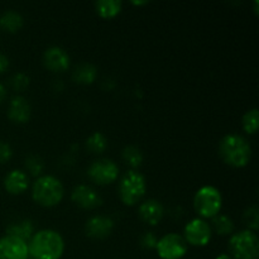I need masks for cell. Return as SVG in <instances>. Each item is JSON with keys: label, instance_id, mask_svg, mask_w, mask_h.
<instances>
[{"label": "cell", "instance_id": "4316f807", "mask_svg": "<svg viewBox=\"0 0 259 259\" xmlns=\"http://www.w3.org/2000/svg\"><path fill=\"white\" fill-rule=\"evenodd\" d=\"M10 86L15 91H24L29 86V77L23 72H18L10 78Z\"/></svg>", "mask_w": 259, "mask_h": 259}, {"label": "cell", "instance_id": "6da1fadb", "mask_svg": "<svg viewBox=\"0 0 259 259\" xmlns=\"http://www.w3.org/2000/svg\"><path fill=\"white\" fill-rule=\"evenodd\" d=\"M28 250L33 259H60L65 250V242L56 230H39L30 238Z\"/></svg>", "mask_w": 259, "mask_h": 259}, {"label": "cell", "instance_id": "3957f363", "mask_svg": "<svg viewBox=\"0 0 259 259\" xmlns=\"http://www.w3.org/2000/svg\"><path fill=\"white\" fill-rule=\"evenodd\" d=\"M65 195L62 182L53 176H40L32 187V197L38 205L52 207L60 204Z\"/></svg>", "mask_w": 259, "mask_h": 259}, {"label": "cell", "instance_id": "7c38bea8", "mask_svg": "<svg viewBox=\"0 0 259 259\" xmlns=\"http://www.w3.org/2000/svg\"><path fill=\"white\" fill-rule=\"evenodd\" d=\"M71 199L75 202L76 205H78L80 207L86 210H93L96 207L100 206L103 204V200H101L100 195L90 186H86V185H78L73 189L72 194H71Z\"/></svg>", "mask_w": 259, "mask_h": 259}, {"label": "cell", "instance_id": "52a82bcc", "mask_svg": "<svg viewBox=\"0 0 259 259\" xmlns=\"http://www.w3.org/2000/svg\"><path fill=\"white\" fill-rule=\"evenodd\" d=\"M88 176L93 182L98 185H109L116 181L119 176V167L111 159H96L90 164Z\"/></svg>", "mask_w": 259, "mask_h": 259}, {"label": "cell", "instance_id": "e0dca14e", "mask_svg": "<svg viewBox=\"0 0 259 259\" xmlns=\"http://www.w3.org/2000/svg\"><path fill=\"white\" fill-rule=\"evenodd\" d=\"M7 235H12V237L19 238L27 242L34 235V224L32 220H20L18 223H12L7 228Z\"/></svg>", "mask_w": 259, "mask_h": 259}, {"label": "cell", "instance_id": "5b68a950", "mask_svg": "<svg viewBox=\"0 0 259 259\" xmlns=\"http://www.w3.org/2000/svg\"><path fill=\"white\" fill-rule=\"evenodd\" d=\"M229 250L233 259H258L259 239L257 234L248 229L235 233L229 240Z\"/></svg>", "mask_w": 259, "mask_h": 259}, {"label": "cell", "instance_id": "8fae6325", "mask_svg": "<svg viewBox=\"0 0 259 259\" xmlns=\"http://www.w3.org/2000/svg\"><path fill=\"white\" fill-rule=\"evenodd\" d=\"M43 65L52 72H63L70 67V56L63 48L53 46L43 53Z\"/></svg>", "mask_w": 259, "mask_h": 259}, {"label": "cell", "instance_id": "603a6c76", "mask_svg": "<svg viewBox=\"0 0 259 259\" xmlns=\"http://www.w3.org/2000/svg\"><path fill=\"white\" fill-rule=\"evenodd\" d=\"M121 156H123V159L125 161V163L133 167V168L139 167L142 164V162H143V154H142L141 149L134 146L125 147L123 149V152H121Z\"/></svg>", "mask_w": 259, "mask_h": 259}, {"label": "cell", "instance_id": "ba28073f", "mask_svg": "<svg viewBox=\"0 0 259 259\" xmlns=\"http://www.w3.org/2000/svg\"><path fill=\"white\" fill-rule=\"evenodd\" d=\"M156 249L162 259H181L187 253V243L182 235L172 233L158 240Z\"/></svg>", "mask_w": 259, "mask_h": 259}, {"label": "cell", "instance_id": "9a60e30c", "mask_svg": "<svg viewBox=\"0 0 259 259\" xmlns=\"http://www.w3.org/2000/svg\"><path fill=\"white\" fill-rule=\"evenodd\" d=\"M163 215V206L157 200H147L139 206V217L148 225H157L162 220Z\"/></svg>", "mask_w": 259, "mask_h": 259}, {"label": "cell", "instance_id": "1f68e13d", "mask_svg": "<svg viewBox=\"0 0 259 259\" xmlns=\"http://www.w3.org/2000/svg\"><path fill=\"white\" fill-rule=\"evenodd\" d=\"M215 259H233V258L230 257L229 254H220V255H218Z\"/></svg>", "mask_w": 259, "mask_h": 259}, {"label": "cell", "instance_id": "484cf974", "mask_svg": "<svg viewBox=\"0 0 259 259\" xmlns=\"http://www.w3.org/2000/svg\"><path fill=\"white\" fill-rule=\"evenodd\" d=\"M25 168L33 176H39L45 169V162L38 156H29L25 159Z\"/></svg>", "mask_w": 259, "mask_h": 259}, {"label": "cell", "instance_id": "836d02e7", "mask_svg": "<svg viewBox=\"0 0 259 259\" xmlns=\"http://www.w3.org/2000/svg\"><path fill=\"white\" fill-rule=\"evenodd\" d=\"M133 4H136V5H144V4H147V2H133Z\"/></svg>", "mask_w": 259, "mask_h": 259}, {"label": "cell", "instance_id": "2e32d148", "mask_svg": "<svg viewBox=\"0 0 259 259\" xmlns=\"http://www.w3.org/2000/svg\"><path fill=\"white\" fill-rule=\"evenodd\" d=\"M28 185H29V179H28L27 174L20 169H14V171L9 172L4 179V187L10 195L23 194L28 189Z\"/></svg>", "mask_w": 259, "mask_h": 259}, {"label": "cell", "instance_id": "4dcf8cb0", "mask_svg": "<svg viewBox=\"0 0 259 259\" xmlns=\"http://www.w3.org/2000/svg\"><path fill=\"white\" fill-rule=\"evenodd\" d=\"M5 98H7V89H5L4 85L0 83V104L5 100Z\"/></svg>", "mask_w": 259, "mask_h": 259}, {"label": "cell", "instance_id": "83f0119b", "mask_svg": "<svg viewBox=\"0 0 259 259\" xmlns=\"http://www.w3.org/2000/svg\"><path fill=\"white\" fill-rule=\"evenodd\" d=\"M157 243H158V239H157L156 235L151 232L146 233V234L141 238V247L143 248V249H156Z\"/></svg>", "mask_w": 259, "mask_h": 259}, {"label": "cell", "instance_id": "9c48e42d", "mask_svg": "<svg viewBox=\"0 0 259 259\" xmlns=\"http://www.w3.org/2000/svg\"><path fill=\"white\" fill-rule=\"evenodd\" d=\"M211 227L209 223L205 222L204 219H192L191 222L187 223L185 227L184 239L186 240L187 244L194 245V247H205L209 244L212 234Z\"/></svg>", "mask_w": 259, "mask_h": 259}, {"label": "cell", "instance_id": "ac0fdd59", "mask_svg": "<svg viewBox=\"0 0 259 259\" xmlns=\"http://www.w3.org/2000/svg\"><path fill=\"white\" fill-rule=\"evenodd\" d=\"M98 70L91 63H80L72 73V80L78 85H91L96 80Z\"/></svg>", "mask_w": 259, "mask_h": 259}, {"label": "cell", "instance_id": "7402d4cb", "mask_svg": "<svg viewBox=\"0 0 259 259\" xmlns=\"http://www.w3.org/2000/svg\"><path fill=\"white\" fill-rule=\"evenodd\" d=\"M106 147H108V139H106V137L104 136L103 133H99V132L91 134L88 138V141H86V148H88L91 153H103L106 149Z\"/></svg>", "mask_w": 259, "mask_h": 259}, {"label": "cell", "instance_id": "f546056e", "mask_svg": "<svg viewBox=\"0 0 259 259\" xmlns=\"http://www.w3.org/2000/svg\"><path fill=\"white\" fill-rule=\"evenodd\" d=\"M8 67H9V60L7 56L0 52V73L5 72Z\"/></svg>", "mask_w": 259, "mask_h": 259}, {"label": "cell", "instance_id": "d6a6232c", "mask_svg": "<svg viewBox=\"0 0 259 259\" xmlns=\"http://www.w3.org/2000/svg\"><path fill=\"white\" fill-rule=\"evenodd\" d=\"M254 12H255V14H258V0H255V3H254Z\"/></svg>", "mask_w": 259, "mask_h": 259}, {"label": "cell", "instance_id": "7a4b0ae2", "mask_svg": "<svg viewBox=\"0 0 259 259\" xmlns=\"http://www.w3.org/2000/svg\"><path fill=\"white\" fill-rule=\"evenodd\" d=\"M219 156L223 162L234 168L245 167L252 157V147L244 137L228 134L219 143Z\"/></svg>", "mask_w": 259, "mask_h": 259}, {"label": "cell", "instance_id": "277c9868", "mask_svg": "<svg viewBox=\"0 0 259 259\" xmlns=\"http://www.w3.org/2000/svg\"><path fill=\"white\" fill-rule=\"evenodd\" d=\"M146 179L141 172L128 171L119 182V197L128 206H133L142 200L146 194Z\"/></svg>", "mask_w": 259, "mask_h": 259}, {"label": "cell", "instance_id": "f1b7e54d", "mask_svg": "<svg viewBox=\"0 0 259 259\" xmlns=\"http://www.w3.org/2000/svg\"><path fill=\"white\" fill-rule=\"evenodd\" d=\"M12 148L8 143L0 141V163H5L12 158Z\"/></svg>", "mask_w": 259, "mask_h": 259}, {"label": "cell", "instance_id": "d4e9b609", "mask_svg": "<svg viewBox=\"0 0 259 259\" xmlns=\"http://www.w3.org/2000/svg\"><path fill=\"white\" fill-rule=\"evenodd\" d=\"M243 222L247 225L248 230L250 232H257L259 228V214L257 206H250L243 214Z\"/></svg>", "mask_w": 259, "mask_h": 259}, {"label": "cell", "instance_id": "5bb4252c", "mask_svg": "<svg viewBox=\"0 0 259 259\" xmlns=\"http://www.w3.org/2000/svg\"><path fill=\"white\" fill-rule=\"evenodd\" d=\"M32 109H30L29 103L23 96H14L9 104L8 109V116L12 121L17 124H24L29 120Z\"/></svg>", "mask_w": 259, "mask_h": 259}, {"label": "cell", "instance_id": "44dd1931", "mask_svg": "<svg viewBox=\"0 0 259 259\" xmlns=\"http://www.w3.org/2000/svg\"><path fill=\"white\" fill-rule=\"evenodd\" d=\"M212 229L217 234L223 235V237L230 235L234 232V223L227 215H217L212 218Z\"/></svg>", "mask_w": 259, "mask_h": 259}, {"label": "cell", "instance_id": "4fadbf2b", "mask_svg": "<svg viewBox=\"0 0 259 259\" xmlns=\"http://www.w3.org/2000/svg\"><path fill=\"white\" fill-rule=\"evenodd\" d=\"M114 229V222L108 217H96L90 218L85 224L86 235L94 239H104L109 237Z\"/></svg>", "mask_w": 259, "mask_h": 259}, {"label": "cell", "instance_id": "d6986e66", "mask_svg": "<svg viewBox=\"0 0 259 259\" xmlns=\"http://www.w3.org/2000/svg\"><path fill=\"white\" fill-rule=\"evenodd\" d=\"M23 17L14 10H8L0 15V28L8 33H17L23 27Z\"/></svg>", "mask_w": 259, "mask_h": 259}, {"label": "cell", "instance_id": "cb8c5ba5", "mask_svg": "<svg viewBox=\"0 0 259 259\" xmlns=\"http://www.w3.org/2000/svg\"><path fill=\"white\" fill-rule=\"evenodd\" d=\"M243 128L248 134H255L259 126V113L258 109H250L243 115Z\"/></svg>", "mask_w": 259, "mask_h": 259}, {"label": "cell", "instance_id": "30bf717a", "mask_svg": "<svg viewBox=\"0 0 259 259\" xmlns=\"http://www.w3.org/2000/svg\"><path fill=\"white\" fill-rule=\"evenodd\" d=\"M28 244L19 238L5 235L0 239V259H28Z\"/></svg>", "mask_w": 259, "mask_h": 259}, {"label": "cell", "instance_id": "8992f818", "mask_svg": "<svg viewBox=\"0 0 259 259\" xmlns=\"http://www.w3.org/2000/svg\"><path fill=\"white\" fill-rule=\"evenodd\" d=\"M223 197L219 190L214 186H204L196 192L194 206L197 214L205 219H212L222 210Z\"/></svg>", "mask_w": 259, "mask_h": 259}, {"label": "cell", "instance_id": "ffe728a7", "mask_svg": "<svg viewBox=\"0 0 259 259\" xmlns=\"http://www.w3.org/2000/svg\"><path fill=\"white\" fill-rule=\"evenodd\" d=\"M121 7L123 4L119 0H100V2L95 3L96 13L104 19L115 18L120 13Z\"/></svg>", "mask_w": 259, "mask_h": 259}]
</instances>
